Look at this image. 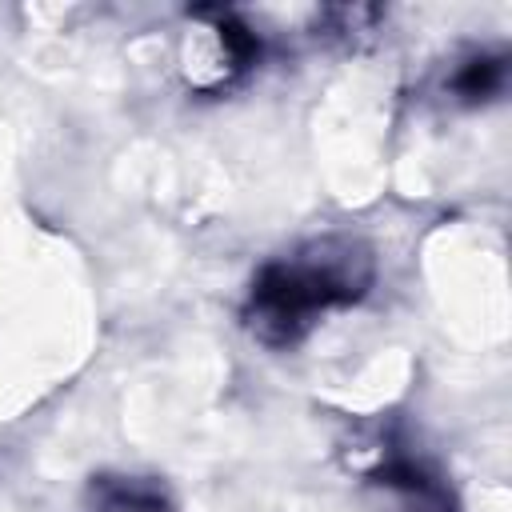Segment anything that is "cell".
Wrapping results in <instances>:
<instances>
[{
  "mask_svg": "<svg viewBox=\"0 0 512 512\" xmlns=\"http://www.w3.org/2000/svg\"><path fill=\"white\" fill-rule=\"evenodd\" d=\"M368 284V260L352 256L344 248L340 256H328V244H320L312 256L292 264H268L252 284L248 324L268 344H292L316 312L348 304Z\"/></svg>",
  "mask_w": 512,
  "mask_h": 512,
  "instance_id": "1",
  "label": "cell"
},
{
  "mask_svg": "<svg viewBox=\"0 0 512 512\" xmlns=\"http://www.w3.org/2000/svg\"><path fill=\"white\" fill-rule=\"evenodd\" d=\"M376 480L388 488V492H396V500H400V512H452V500H448V492L440 488V480H432L420 464H412V460H392V464H384L380 472H376Z\"/></svg>",
  "mask_w": 512,
  "mask_h": 512,
  "instance_id": "2",
  "label": "cell"
},
{
  "mask_svg": "<svg viewBox=\"0 0 512 512\" xmlns=\"http://www.w3.org/2000/svg\"><path fill=\"white\" fill-rule=\"evenodd\" d=\"M88 496L100 512H164L168 508L164 488L136 476H96Z\"/></svg>",
  "mask_w": 512,
  "mask_h": 512,
  "instance_id": "3",
  "label": "cell"
},
{
  "mask_svg": "<svg viewBox=\"0 0 512 512\" xmlns=\"http://www.w3.org/2000/svg\"><path fill=\"white\" fill-rule=\"evenodd\" d=\"M500 84H504V60H496V56H476V60H468V64L456 72V80H452V88H456L464 100H488Z\"/></svg>",
  "mask_w": 512,
  "mask_h": 512,
  "instance_id": "4",
  "label": "cell"
}]
</instances>
